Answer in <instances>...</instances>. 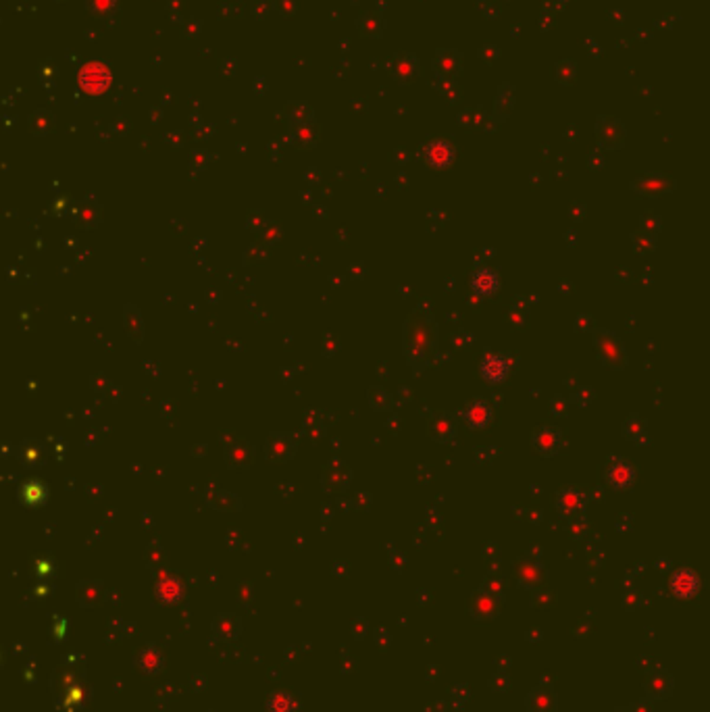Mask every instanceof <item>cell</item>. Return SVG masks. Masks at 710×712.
I'll return each mask as SVG.
<instances>
[{
    "label": "cell",
    "mask_w": 710,
    "mask_h": 712,
    "mask_svg": "<svg viewBox=\"0 0 710 712\" xmlns=\"http://www.w3.org/2000/svg\"><path fill=\"white\" fill-rule=\"evenodd\" d=\"M481 375L488 380V382H504L506 375H508V363L506 359H502V356H486L483 363H481Z\"/></svg>",
    "instance_id": "obj_1"
},
{
    "label": "cell",
    "mask_w": 710,
    "mask_h": 712,
    "mask_svg": "<svg viewBox=\"0 0 710 712\" xmlns=\"http://www.w3.org/2000/svg\"><path fill=\"white\" fill-rule=\"evenodd\" d=\"M673 591L681 598H689L698 591V577L689 571H679L673 577Z\"/></svg>",
    "instance_id": "obj_2"
},
{
    "label": "cell",
    "mask_w": 710,
    "mask_h": 712,
    "mask_svg": "<svg viewBox=\"0 0 710 712\" xmlns=\"http://www.w3.org/2000/svg\"><path fill=\"white\" fill-rule=\"evenodd\" d=\"M498 287V277L492 273V271H479L475 273L473 277V290L481 296H488V294H494Z\"/></svg>",
    "instance_id": "obj_3"
},
{
    "label": "cell",
    "mask_w": 710,
    "mask_h": 712,
    "mask_svg": "<svg viewBox=\"0 0 710 712\" xmlns=\"http://www.w3.org/2000/svg\"><path fill=\"white\" fill-rule=\"evenodd\" d=\"M469 421L471 425H486L488 419H490V411L486 409V404H475L471 411H469Z\"/></svg>",
    "instance_id": "obj_4"
}]
</instances>
